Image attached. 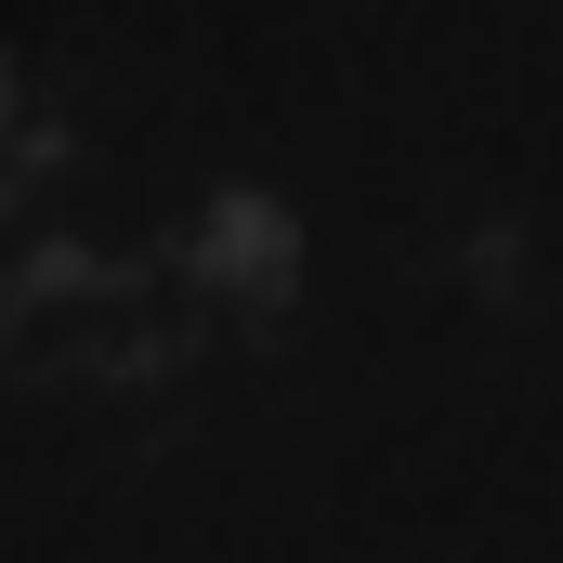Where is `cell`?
Instances as JSON below:
<instances>
[{"instance_id": "1", "label": "cell", "mask_w": 563, "mask_h": 563, "mask_svg": "<svg viewBox=\"0 0 563 563\" xmlns=\"http://www.w3.org/2000/svg\"><path fill=\"white\" fill-rule=\"evenodd\" d=\"M197 301L170 276V250H92L66 223H13V263H0V354L26 394H66V407H119L157 394L170 354H184Z\"/></svg>"}, {"instance_id": "2", "label": "cell", "mask_w": 563, "mask_h": 563, "mask_svg": "<svg viewBox=\"0 0 563 563\" xmlns=\"http://www.w3.org/2000/svg\"><path fill=\"white\" fill-rule=\"evenodd\" d=\"M170 276L197 301V328L276 341L288 314L314 301V210L288 184H263V170H223V184H197V210L170 236Z\"/></svg>"}]
</instances>
